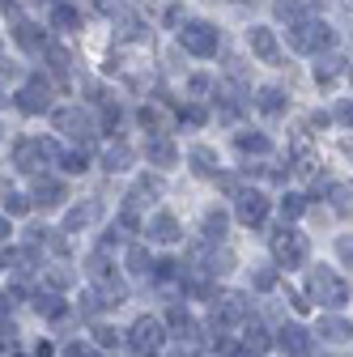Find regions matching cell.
Returning a JSON list of instances; mask_svg holds the SVG:
<instances>
[{
	"label": "cell",
	"instance_id": "1",
	"mask_svg": "<svg viewBox=\"0 0 353 357\" xmlns=\"http://www.w3.org/2000/svg\"><path fill=\"white\" fill-rule=\"evenodd\" d=\"M298 285H302L306 302L315 306V315H320V310H336V315H340V310H353V277L340 273V268L328 264V259H315L298 277Z\"/></svg>",
	"mask_w": 353,
	"mask_h": 357
},
{
	"label": "cell",
	"instance_id": "2",
	"mask_svg": "<svg viewBox=\"0 0 353 357\" xmlns=\"http://www.w3.org/2000/svg\"><path fill=\"white\" fill-rule=\"evenodd\" d=\"M269 259L281 268V277L285 281H294V277H302L306 268L315 264V255H311V234H302L298 226H281L269 234Z\"/></svg>",
	"mask_w": 353,
	"mask_h": 357
},
{
	"label": "cell",
	"instance_id": "3",
	"mask_svg": "<svg viewBox=\"0 0 353 357\" xmlns=\"http://www.w3.org/2000/svg\"><path fill=\"white\" fill-rule=\"evenodd\" d=\"M170 332L162 324L158 310H137L128 324H123V353L128 357H141V353H166Z\"/></svg>",
	"mask_w": 353,
	"mask_h": 357
},
{
	"label": "cell",
	"instance_id": "4",
	"mask_svg": "<svg viewBox=\"0 0 353 357\" xmlns=\"http://www.w3.org/2000/svg\"><path fill=\"white\" fill-rule=\"evenodd\" d=\"M311 336L320 344V353H336L345 357L353 349V310H320V315L311 319Z\"/></svg>",
	"mask_w": 353,
	"mask_h": 357
},
{
	"label": "cell",
	"instance_id": "5",
	"mask_svg": "<svg viewBox=\"0 0 353 357\" xmlns=\"http://www.w3.org/2000/svg\"><path fill=\"white\" fill-rule=\"evenodd\" d=\"M315 353H320V344H315L306 319H281L273 328V357H315Z\"/></svg>",
	"mask_w": 353,
	"mask_h": 357
},
{
	"label": "cell",
	"instance_id": "6",
	"mask_svg": "<svg viewBox=\"0 0 353 357\" xmlns=\"http://www.w3.org/2000/svg\"><path fill=\"white\" fill-rule=\"evenodd\" d=\"M153 251H174V247H183L188 243V234H183V221L174 217L170 208H158V213H149L145 217V234H141Z\"/></svg>",
	"mask_w": 353,
	"mask_h": 357
},
{
	"label": "cell",
	"instance_id": "7",
	"mask_svg": "<svg viewBox=\"0 0 353 357\" xmlns=\"http://www.w3.org/2000/svg\"><path fill=\"white\" fill-rule=\"evenodd\" d=\"M153 259L158 251L145 243V238H132L123 251H119V268H123V277L128 285H149V273H153Z\"/></svg>",
	"mask_w": 353,
	"mask_h": 357
},
{
	"label": "cell",
	"instance_id": "8",
	"mask_svg": "<svg viewBox=\"0 0 353 357\" xmlns=\"http://www.w3.org/2000/svg\"><path fill=\"white\" fill-rule=\"evenodd\" d=\"M269 213H273V200L264 196L260 188H243L234 196V221L247 226V230H264V226H269Z\"/></svg>",
	"mask_w": 353,
	"mask_h": 357
},
{
	"label": "cell",
	"instance_id": "9",
	"mask_svg": "<svg viewBox=\"0 0 353 357\" xmlns=\"http://www.w3.org/2000/svg\"><path fill=\"white\" fill-rule=\"evenodd\" d=\"M217 43H222V34H217L213 22H183V30H179V47L188 56L209 60V56H217Z\"/></svg>",
	"mask_w": 353,
	"mask_h": 357
},
{
	"label": "cell",
	"instance_id": "10",
	"mask_svg": "<svg viewBox=\"0 0 353 357\" xmlns=\"http://www.w3.org/2000/svg\"><path fill=\"white\" fill-rule=\"evenodd\" d=\"M290 47L306 52V56L328 52L332 47V26L328 22H298V26H290Z\"/></svg>",
	"mask_w": 353,
	"mask_h": 357
},
{
	"label": "cell",
	"instance_id": "11",
	"mask_svg": "<svg viewBox=\"0 0 353 357\" xmlns=\"http://www.w3.org/2000/svg\"><path fill=\"white\" fill-rule=\"evenodd\" d=\"M52 123H56V132H64V137L77 141V145H90V141H94V132H98L94 115H90V111H81V107H64V111H56Z\"/></svg>",
	"mask_w": 353,
	"mask_h": 357
},
{
	"label": "cell",
	"instance_id": "12",
	"mask_svg": "<svg viewBox=\"0 0 353 357\" xmlns=\"http://www.w3.org/2000/svg\"><path fill=\"white\" fill-rule=\"evenodd\" d=\"M230 221H234V213H226V208H204L192 243H200V247H226L230 243Z\"/></svg>",
	"mask_w": 353,
	"mask_h": 357
},
{
	"label": "cell",
	"instance_id": "13",
	"mask_svg": "<svg viewBox=\"0 0 353 357\" xmlns=\"http://www.w3.org/2000/svg\"><path fill=\"white\" fill-rule=\"evenodd\" d=\"M38 285H43V289H52V294L73 298V294L81 289V268H77V264H56V259H47V268H43Z\"/></svg>",
	"mask_w": 353,
	"mask_h": 357
},
{
	"label": "cell",
	"instance_id": "14",
	"mask_svg": "<svg viewBox=\"0 0 353 357\" xmlns=\"http://www.w3.org/2000/svg\"><path fill=\"white\" fill-rule=\"evenodd\" d=\"M239 344H243L247 357H273V324L255 315L251 324L239 328Z\"/></svg>",
	"mask_w": 353,
	"mask_h": 357
},
{
	"label": "cell",
	"instance_id": "15",
	"mask_svg": "<svg viewBox=\"0 0 353 357\" xmlns=\"http://www.w3.org/2000/svg\"><path fill=\"white\" fill-rule=\"evenodd\" d=\"M103 200H85V204H73L68 213H64V221H60V230L73 238V234H85V230H90V226H98V221H103Z\"/></svg>",
	"mask_w": 353,
	"mask_h": 357
},
{
	"label": "cell",
	"instance_id": "16",
	"mask_svg": "<svg viewBox=\"0 0 353 357\" xmlns=\"http://www.w3.org/2000/svg\"><path fill=\"white\" fill-rule=\"evenodd\" d=\"M30 200H34V208H64L68 204V183L64 178H47V174H38L34 178V188H30Z\"/></svg>",
	"mask_w": 353,
	"mask_h": 357
},
{
	"label": "cell",
	"instance_id": "17",
	"mask_svg": "<svg viewBox=\"0 0 353 357\" xmlns=\"http://www.w3.org/2000/svg\"><path fill=\"white\" fill-rule=\"evenodd\" d=\"M85 336H90V344L98 349V353H123V324L119 319H98V324H90L85 328Z\"/></svg>",
	"mask_w": 353,
	"mask_h": 357
},
{
	"label": "cell",
	"instance_id": "18",
	"mask_svg": "<svg viewBox=\"0 0 353 357\" xmlns=\"http://www.w3.org/2000/svg\"><path fill=\"white\" fill-rule=\"evenodd\" d=\"M13 98H17V107H22L26 115H43V111L52 107V85L43 81V77H30V81L17 89Z\"/></svg>",
	"mask_w": 353,
	"mask_h": 357
},
{
	"label": "cell",
	"instance_id": "19",
	"mask_svg": "<svg viewBox=\"0 0 353 357\" xmlns=\"http://www.w3.org/2000/svg\"><path fill=\"white\" fill-rule=\"evenodd\" d=\"M247 47H251L264 64H277V60H281L277 34H273V30H264V26H251V30H247Z\"/></svg>",
	"mask_w": 353,
	"mask_h": 357
},
{
	"label": "cell",
	"instance_id": "20",
	"mask_svg": "<svg viewBox=\"0 0 353 357\" xmlns=\"http://www.w3.org/2000/svg\"><path fill=\"white\" fill-rule=\"evenodd\" d=\"M13 43H17L22 52H47V47H52V43H47V30L34 26V22H17V26H13Z\"/></svg>",
	"mask_w": 353,
	"mask_h": 357
},
{
	"label": "cell",
	"instance_id": "21",
	"mask_svg": "<svg viewBox=\"0 0 353 357\" xmlns=\"http://www.w3.org/2000/svg\"><path fill=\"white\" fill-rule=\"evenodd\" d=\"M145 158H149L158 170H170L174 162H179V149L170 145V137H153V141L145 145Z\"/></svg>",
	"mask_w": 353,
	"mask_h": 357
},
{
	"label": "cell",
	"instance_id": "22",
	"mask_svg": "<svg viewBox=\"0 0 353 357\" xmlns=\"http://www.w3.org/2000/svg\"><path fill=\"white\" fill-rule=\"evenodd\" d=\"M188 162H192V170H196L200 178H217V174H222V162H217V153H213L209 145H192Z\"/></svg>",
	"mask_w": 353,
	"mask_h": 357
},
{
	"label": "cell",
	"instance_id": "23",
	"mask_svg": "<svg viewBox=\"0 0 353 357\" xmlns=\"http://www.w3.org/2000/svg\"><path fill=\"white\" fill-rule=\"evenodd\" d=\"M0 213H5L9 221H22V217L34 213V200L26 192H5V196H0Z\"/></svg>",
	"mask_w": 353,
	"mask_h": 357
},
{
	"label": "cell",
	"instance_id": "24",
	"mask_svg": "<svg viewBox=\"0 0 353 357\" xmlns=\"http://www.w3.org/2000/svg\"><path fill=\"white\" fill-rule=\"evenodd\" d=\"M43 60H47V68H52L56 77H68V73H73V52H68V47H56V43H52V47L43 52Z\"/></svg>",
	"mask_w": 353,
	"mask_h": 357
},
{
	"label": "cell",
	"instance_id": "25",
	"mask_svg": "<svg viewBox=\"0 0 353 357\" xmlns=\"http://www.w3.org/2000/svg\"><path fill=\"white\" fill-rule=\"evenodd\" d=\"M306 208H311V204H306L302 192H285V196H281V221H285V226H294V221H298Z\"/></svg>",
	"mask_w": 353,
	"mask_h": 357
},
{
	"label": "cell",
	"instance_id": "26",
	"mask_svg": "<svg viewBox=\"0 0 353 357\" xmlns=\"http://www.w3.org/2000/svg\"><path fill=\"white\" fill-rule=\"evenodd\" d=\"M255 107H260L264 115H281V111H285V94H281L277 85H264L260 98H255Z\"/></svg>",
	"mask_w": 353,
	"mask_h": 357
},
{
	"label": "cell",
	"instance_id": "27",
	"mask_svg": "<svg viewBox=\"0 0 353 357\" xmlns=\"http://www.w3.org/2000/svg\"><path fill=\"white\" fill-rule=\"evenodd\" d=\"M115 38H123V43H145V38H149V30H145V22H141V17H119Z\"/></svg>",
	"mask_w": 353,
	"mask_h": 357
},
{
	"label": "cell",
	"instance_id": "28",
	"mask_svg": "<svg viewBox=\"0 0 353 357\" xmlns=\"http://www.w3.org/2000/svg\"><path fill=\"white\" fill-rule=\"evenodd\" d=\"M328 208H332V217H353V192L349 188H340V183H332L328 188Z\"/></svg>",
	"mask_w": 353,
	"mask_h": 357
},
{
	"label": "cell",
	"instance_id": "29",
	"mask_svg": "<svg viewBox=\"0 0 353 357\" xmlns=\"http://www.w3.org/2000/svg\"><path fill=\"white\" fill-rule=\"evenodd\" d=\"M332 255H336V268H340V273H349V277H353V234H336Z\"/></svg>",
	"mask_w": 353,
	"mask_h": 357
},
{
	"label": "cell",
	"instance_id": "30",
	"mask_svg": "<svg viewBox=\"0 0 353 357\" xmlns=\"http://www.w3.org/2000/svg\"><path fill=\"white\" fill-rule=\"evenodd\" d=\"M52 30H81V13L73 5H52Z\"/></svg>",
	"mask_w": 353,
	"mask_h": 357
},
{
	"label": "cell",
	"instance_id": "31",
	"mask_svg": "<svg viewBox=\"0 0 353 357\" xmlns=\"http://www.w3.org/2000/svg\"><path fill=\"white\" fill-rule=\"evenodd\" d=\"M340 73H345V60H340V56H324V60L315 64V81H320V85H332Z\"/></svg>",
	"mask_w": 353,
	"mask_h": 357
},
{
	"label": "cell",
	"instance_id": "32",
	"mask_svg": "<svg viewBox=\"0 0 353 357\" xmlns=\"http://www.w3.org/2000/svg\"><path fill=\"white\" fill-rule=\"evenodd\" d=\"M128 162H132V149H128V145H111V149L103 153V170H111V174L128 170Z\"/></svg>",
	"mask_w": 353,
	"mask_h": 357
},
{
	"label": "cell",
	"instance_id": "33",
	"mask_svg": "<svg viewBox=\"0 0 353 357\" xmlns=\"http://www.w3.org/2000/svg\"><path fill=\"white\" fill-rule=\"evenodd\" d=\"M234 145H239V153H269V149H273L269 137H260V132H239Z\"/></svg>",
	"mask_w": 353,
	"mask_h": 357
},
{
	"label": "cell",
	"instance_id": "34",
	"mask_svg": "<svg viewBox=\"0 0 353 357\" xmlns=\"http://www.w3.org/2000/svg\"><path fill=\"white\" fill-rule=\"evenodd\" d=\"M60 170L64 174H85L90 170V158H85L81 149H68V153H60Z\"/></svg>",
	"mask_w": 353,
	"mask_h": 357
},
{
	"label": "cell",
	"instance_id": "35",
	"mask_svg": "<svg viewBox=\"0 0 353 357\" xmlns=\"http://www.w3.org/2000/svg\"><path fill=\"white\" fill-rule=\"evenodd\" d=\"M273 13H277L281 22H290V26L306 22V17H302V5H298V0H277V5H273Z\"/></svg>",
	"mask_w": 353,
	"mask_h": 357
},
{
	"label": "cell",
	"instance_id": "36",
	"mask_svg": "<svg viewBox=\"0 0 353 357\" xmlns=\"http://www.w3.org/2000/svg\"><path fill=\"white\" fill-rule=\"evenodd\" d=\"M217 188H222V192H226V196L234 200V196L243 192V178H239V174H226V170H222V174H217Z\"/></svg>",
	"mask_w": 353,
	"mask_h": 357
},
{
	"label": "cell",
	"instance_id": "37",
	"mask_svg": "<svg viewBox=\"0 0 353 357\" xmlns=\"http://www.w3.org/2000/svg\"><path fill=\"white\" fill-rule=\"evenodd\" d=\"M17 243V230H13V221L0 213V247H13Z\"/></svg>",
	"mask_w": 353,
	"mask_h": 357
},
{
	"label": "cell",
	"instance_id": "38",
	"mask_svg": "<svg viewBox=\"0 0 353 357\" xmlns=\"http://www.w3.org/2000/svg\"><path fill=\"white\" fill-rule=\"evenodd\" d=\"M209 89H213V81H209L204 73H196V77H188V94H196V98H200V94H209Z\"/></svg>",
	"mask_w": 353,
	"mask_h": 357
},
{
	"label": "cell",
	"instance_id": "39",
	"mask_svg": "<svg viewBox=\"0 0 353 357\" xmlns=\"http://www.w3.org/2000/svg\"><path fill=\"white\" fill-rule=\"evenodd\" d=\"M179 115H183V123H192V128H200V123H204V111H200V107H183Z\"/></svg>",
	"mask_w": 353,
	"mask_h": 357
},
{
	"label": "cell",
	"instance_id": "40",
	"mask_svg": "<svg viewBox=\"0 0 353 357\" xmlns=\"http://www.w3.org/2000/svg\"><path fill=\"white\" fill-rule=\"evenodd\" d=\"M336 119H340L345 128H353V102H336Z\"/></svg>",
	"mask_w": 353,
	"mask_h": 357
},
{
	"label": "cell",
	"instance_id": "41",
	"mask_svg": "<svg viewBox=\"0 0 353 357\" xmlns=\"http://www.w3.org/2000/svg\"><path fill=\"white\" fill-rule=\"evenodd\" d=\"M179 22H183V9L170 5V9H166V26H179Z\"/></svg>",
	"mask_w": 353,
	"mask_h": 357
},
{
	"label": "cell",
	"instance_id": "42",
	"mask_svg": "<svg viewBox=\"0 0 353 357\" xmlns=\"http://www.w3.org/2000/svg\"><path fill=\"white\" fill-rule=\"evenodd\" d=\"M5 357H30V349H17V353H5Z\"/></svg>",
	"mask_w": 353,
	"mask_h": 357
},
{
	"label": "cell",
	"instance_id": "43",
	"mask_svg": "<svg viewBox=\"0 0 353 357\" xmlns=\"http://www.w3.org/2000/svg\"><path fill=\"white\" fill-rule=\"evenodd\" d=\"M345 153H349V158H353V141H345Z\"/></svg>",
	"mask_w": 353,
	"mask_h": 357
},
{
	"label": "cell",
	"instance_id": "44",
	"mask_svg": "<svg viewBox=\"0 0 353 357\" xmlns=\"http://www.w3.org/2000/svg\"><path fill=\"white\" fill-rule=\"evenodd\" d=\"M90 357H111V353H98V349H90Z\"/></svg>",
	"mask_w": 353,
	"mask_h": 357
},
{
	"label": "cell",
	"instance_id": "45",
	"mask_svg": "<svg viewBox=\"0 0 353 357\" xmlns=\"http://www.w3.org/2000/svg\"><path fill=\"white\" fill-rule=\"evenodd\" d=\"M0 107H5V89H0Z\"/></svg>",
	"mask_w": 353,
	"mask_h": 357
},
{
	"label": "cell",
	"instance_id": "46",
	"mask_svg": "<svg viewBox=\"0 0 353 357\" xmlns=\"http://www.w3.org/2000/svg\"><path fill=\"white\" fill-rule=\"evenodd\" d=\"M243 5H260V0H243Z\"/></svg>",
	"mask_w": 353,
	"mask_h": 357
},
{
	"label": "cell",
	"instance_id": "47",
	"mask_svg": "<svg viewBox=\"0 0 353 357\" xmlns=\"http://www.w3.org/2000/svg\"><path fill=\"white\" fill-rule=\"evenodd\" d=\"M52 5H64V0H52Z\"/></svg>",
	"mask_w": 353,
	"mask_h": 357
}]
</instances>
